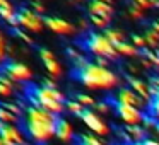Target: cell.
<instances>
[{"label": "cell", "instance_id": "e575fe53", "mask_svg": "<svg viewBox=\"0 0 159 145\" xmlns=\"http://www.w3.org/2000/svg\"><path fill=\"white\" fill-rule=\"evenodd\" d=\"M144 142V145H159V140H156V138H151V137H147L145 140H142Z\"/></svg>", "mask_w": 159, "mask_h": 145}, {"label": "cell", "instance_id": "b9f144b4", "mask_svg": "<svg viewBox=\"0 0 159 145\" xmlns=\"http://www.w3.org/2000/svg\"><path fill=\"white\" fill-rule=\"evenodd\" d=\"M0 39H4V34H2V31H0Z\"/></svg>", "mask_w": 159, "mask_h": 145}, {"label": "cell", "instance_id": "d4e9b609", "mask_svg": "<svg viewBox=\"0 0 159 145\" xmlns=\"http://www.w3.org/2000/svg\"><path fill=\"white\" fill-rule=\"evenodd\" d=\"M74 99L79 101L84 108H94V106H96V101H94L91 96H87V94H75Z\"/></svg>", "mask_w": 159, "mask_h": 145}, {"label": "cell", "instance_id": "d6986e66", "mask_svg": "<svg viewBox=\"0 0 159 145\" xmlns=\"http://www.w3.org/2000/svg\"><path fill=\"white\" fill-rule=\"evenodd\" d=\"M104 36H106L108 39H110L111 43H113L115 46L116 45H120V43H123L125 41V36H123V33L121 31H118V29H111V28H108V29H104V33H103Z\"/></svg>", "mask_w": 159, "mask_h": 145}, {"label": "cell", "instance_id": "8fae6325", "mask_svg": "<svg viewBox=\"0 0 159 145\" xmlns=\"http://www.w3.org/2000/svg\"><path fill=\"white\" fill-rule=\"evenodd\" d=\"M120 135L125 137L127 143L134 142H142L147 138V130L140 125H125V128H120Z\"/></svg>", "mask_w": 159, "mask_h": 145}, {"label": "cell", "instance_id": "7bdbcfd3", "mask_svg": "<svg viewBox=\"0 0 159 145\" xmlns=\"http://www.w3.org/2000/svg\"><path fill=\"white\" fill-rule=\"evenodd\" d=\"M0 73H2V70H0Z\"/></svg>", "mask_w": 159, "mask_h": 145}, {"label": "cell", "instance_id": "7a4b0ae2", "mask_svg": "<svg viewBox=\"0 0 159 145\" xmlns=\"http://www.w3.org/2000/svg\"><path fill=\"white\" fill-rule=\"evenodd\" d=\"M72 79L79 80L87 89H113L118 86V75L106 67H101L94 62H89L82 68H72Z\"/></svg>", "mask_w": 159, "mask_h": 145}, {"label": "cell", "instance_id": "ffe728a7", "mask_svg": "<svg viewBox=\"0 0 159 145\" xmlns=\"http://www.w3.org/2000/svg\"><path fill=\"white\" fill-rule=\"evenodd\" d=\"M115 48H116L118 55H125V56H134V55H137V53H139V48H135L134 45H130V43H127V41L116 45Z\"/></svg>", "mask_w": 159, "mask_h": 145}, {"label": "cell", "instance_id": "4fadbf2b", "mask_svg": "<svg viewBox=\"0 0 159 145\" xmlns=\"http://www.w3.org/2000/svg\"><path fill=\"white\" fill-rule=\"evenodd\" d=\"M149 87H151V94H152L151 103L147 104L149 116L156 118L159 121V77H152L149 80Z\"/></svg>", "mask_w": 159, "mask_h": 145}, {"label": "cell", "instance_id": "d590c367", "mask_svg": "<svg viewBox=\"0 0 159 145\" xmlns=\"http://www.w3.org/2000/svg\"><path fill=\"white\" fill-rule=\"evenodd\" d=\"M0 145H12V143L7 140V138H4L2 135H0Z\"/></svg>", "mask_w": 159, "mask_h": 145}, {"label": "cell", "instance_id": "3957f363", "mask_svg": "<svg viewBox=\"0 0 159 145\" xmlns=\"http://www.w3.org/2000/svg\"><path fill=\"white\" fill-rule=\"evenodd\" d=\"M26 96L33 106L43 108L57 116H60L65 109L67 99L58 89H50L45 86H26Z\"/></svg>", "mask_w": 159, "mask_h": 145}, {"label": "cell", "instance_id": "5b68a950", "mask_svg": "<svg viewBox=\"0 0 159 145\" xmlns=\"http://www.w3.org/2000/svg\"><path fill=\"white\" fill-rule=\"evenodd\" d=\"M108 103H111V108L115 109V113L118 114V118L125 121V125H140L144 123V118L145 114L142 113V109L135 106H130V104H123V103H118L111 97Z\"/></svg>", "mask_w": 159, "mask_h": 145}, {"label": "cell", "instance_id": "7c38bea8", "mask_svg": "<svg viewBox=\"0 0 159 145\" xmlns=\"http://www.w3.org/2000/svg\"><path fill=\"white\" fill-rule=\"evenodd\" d=\"M45 24L46 28H50L57 34H74L75 33V28L70 22H67L65 19H60V17H45Z\"/></svg>", "mask_w": 159, "mask_h": 145}, {"label": "cell", "instance_id": "7402d4cb", "mask_svg": "<svg viewBox=\"0 0 159 145\" xmlns=\"http://www.w3.org/2000/svg\"><path fill=\"white\" fill-rule=\"evenodd\" d=\"M65 108H67V109H69L72 114H77V116H80V114H82V111L86 109V108H84L82 104L79 103V101H75V99H69V101L65 103Z\"/></svg>", "mask_w": 159, "mask_h": 145}, {"label": "cell", "instance_id": "4dcf8cb0", "mask_svg": "<svg viewBox=\"0 0 159 145\" xmlns=\"http://www.w3.org/2000/svg\"><path fill=\"white\" fill-rule=\"evenodd\" d=\"M134 4H137L139 7H142V9H151L152 7L151 0H134Z\"/></svg>", "mask_w": 159, "mask_h": 145}, {"label": "cell", "instance_id": "e0dca14e", "mask_svg": "<svg viewBox=\"0 0 159 145\" xmlns=\"http://www.w3.org/2000/svg\"><path fill=\"white\" fill-rule=\"evenodd\" d=\"M140 56L145 60V62L151 63V65H154L156 68H159V51L157 50L144 48V50H140Z\"/></svg>", "mask_w": 159, "mask_h": 145}, {"label": "cell", "instance_id": "1f68e13d", "mask_svg": "<svg viewBox=\"0 0 159 145\" xmlns=\"http://www.w3.org/2000/svg\"><path fill=\"white\" fill-rule=\"evenodd\" d=\"M31 9L36 12V14H45V11H46V9L43 7L41 4H38V2H33V4H31Z\"/></svg>", "mask_w": 159, "mask_h": 145}, {"label": "cell", "instance_id": "44dd1931", "mask_svg": "<svg viewBox=\"0 0 159 145\" xmlns=\"http://www.w3.org/2000/svg\"><path fill=\"white\" fill-rule=\"evenodd\" d=\"M0 121L2 123H11V125H16L17 121H21L17 116H14V114L11 113V111L7 109V108L4 106V103H0Z\"/></svg>", "mask_w": 159, "mask_h": 145}, {"label": "cell", "instance_id": "ac0fdd59", "mask_svg": "<svg viewBox=\"0 0 159 145\" xmlns=\"http://www.w3.org/2000/svg\"><path fill=\"white\" fill-rule=\"evenodd\" d=\"M12 90H14V82L4 73H0V96H12Z\"/></svg>", "mask_w": 159, "mask_h": 145}, {"label": "cell", "instance_id": "cb8c5ba5", "mask_svg": "<svg viewBox=\"0 0 159 145\" xmlns=\"http://www.w3.org/2000/svg\"><path fill=\"white\" fill-rule=\"evenodd\" d=\"M91 22H93L96 28H101V29H108L111 19L110 17H103V15H91Z\"/></svg>", "mask_w": 159, "mask_h": 145}, {"label": "cell", "instance_id": "484cf974", "mask_svg": "<svg viewBox=\"0 0 159 145\" xmlns=\"http://www.w3.org/2000/svg\"><path fill=\"white\" fill-rule=\"evenodd\" d=\"M132 45L135 46V48H147V41H145L144 36H139V34H132Z\"/></svg>", "mask_w": 159, "mask_h": 145}, {"label": "cell", "instance_id": "2e32d148", "mask_svg": "<svg viewBox=\"0 0 159 145\" xmlns=\"http://www.w3.org/2000/svg\"><path fill=\"white\" fill-rule=\"evenodd\" d=\"M89 12H91V15H103V17L111 19L115 9L111 7V4H104L101 0H91L89 2Z\"/></svg>", "mask_w": 159, "mask_h": 145}, {"label": "cell", "instance_id": "5bb4252c", "mask_svg": "<svg viewBox=\"0 0 159 145\" xmlns=\"http://www.w3.org/2000/svg\"><path fill=\"white\" fill-rule=\"evenodd\" d=\"M127 82H128L130 89L134 90L135 94H139V96H140V97H142V99H144L147 104L151 103L152 94H151V87H149V84L142 82L140 79H135V77H130V75L127 77Z\"/></svg>", "mask_w": 159, "mask_h": 145}, {"label": "cell", "instance_id": "9c48e42d", "mask_svg": "<svg viewBox=\"0 0 159 145\" xmlns=\"http://www.w3.org/2000/svg\"><path fill=\"white\" fill-rule=\"evenodd\" d=\"M115 101H118V103H123V104H130V106H135V108H144L145 104V101L142 99L139 94H135L132 89H127V87H123V89H118V92L115 94V97H113Z\"/></svg>", "mask_w": 159, "mask_h": 145}, {"label": "cell", "instance_id": "ba28073f", "mask_svg": "<svg viewBox=\"0 0 159 145\" xmlns=\"http://www.w3.org/2000/svg\"><path fill=\"white\" fill-rule=\"evenodd\" d=\"M79 118L82 120V123L86 125L94 135H98V137H106V135L110 133V126H108V125L103 121V118H101L98 113H94L91 108H86Z\"/></svg>", "mask_w": 159, "mask_h": 145}, {"label": "cell", "instance_id": "6da1fadb", "mask_svg": "<svg viewBox=\"0 0 159 145\" xmlns=\"http://www.w3.org/2000/svg\"><path fill=\"white\" fill-rule=\"evenodd\" d=\"M57 120L58 116L43 108L26 104L24 106V116L21 118V130L24 131L26 138L38 145H45L55 137L57 130Z\"/></svg>", "mask_w": 159, "mask_h": 145}, {"label": "cell", "instance_id": "60d3db41", "mask_svg": "<svg viewBox=\"0 0 159 145\" xmlns=\"http://www.w3.org/2000/svg\"><path fill=\"white\" fill-rule=\"evenodd\" d=\"M101 2H104V4H111V0H101Z\"/></svg>", "mask_w": 159, "mask_h": 145}, {"label": "cell", "instance_id": "ab89813d", "mask_svg": "<svg viewBox=\"0 0 159 145\" xmlns=\"http://www.w3.org/2000/svg\"><path fill=\"white\" fill-rule=\"evenodd\" d=\"M154 130H156V131H157V133H159V121H157V123H156V126H154Z\"/></svg>", "mask_w": 159, "mask_h": 145}, {"label": "cell", "instance_id": "f546056e", "mask_svg": "<svg viewBox=\"0 0 159 145\" xmlns=\"http://www.w3.org/2000/svg\"><path fill=\"white\" fill-rule=\"evenodd\" d=\"M96 108L98 111H99V113H108V111H110V106H108V101H101V103H96Z\"/></svg>", "mask_w": 159, "mask_h": 145}, {"label": "cell", "instance_id": "30bf717a", "mask_svg": "<svg viewBox=\"0 0 159 145\" xmlns=\"http://www.w3.org/2000/svg\"><path fill=\"white\" fill-rule=\"evenodd\" d=\"M39 58L43 60V65H45L46 72L50 73V75L53 77V79H57V77H60V73H62V67H60V63L57 62L55 55H53L50 50L46 48H39Z\"/></svg>", "mask_w": 159, "mask_h": 145}, {"label": "cell", "instance_id": "f35d334b", "mask_svg": "<svg viewBox=\"0 0 159 145\" xmlns=\"http://www.w3.org/2000/svg\"><path fill=\"white\" fill-rule=\"evenodd\" d=\"M127 145H144V142H134V143H127Z\"/></svg>", "mask_w": 159, "mask_h": 145}, {"label": "cell", "instance_id": "836d02e7", "mask_svg": "<svg viewBox=\"0 0 159 145\" xmlns=\"http://www.w3.org/2000/svg\"><path fill=\"white\" fill-rule=\"evenodd\" d=\"M41 86H45V87H50V89H57V86H55V80H52V79H45L41 82Z\"/></svg>", "mask_w": 159, "mask_h": 145}, {"label": "cell", "instance_id": "8d00e7d4", "mask_svg": "<svg viewBox=\"0 0 159 145\" xmlns=\"http://www.w3.org/2000/svg\"><path fill=\"white\" fill-rule=\"evenodd\" d=\"M75 145H89V143H86V142H82L80 138H75Z\"/></svg>", "mask_w": 159, "mask_h": 145}, {"label": "cell", "instance_id": "52a82bcc", "mask_svg": "<svg viewBox=\"0 0 159 145\" xmlns=\"http://www.w3.org/2000/svg\"><path fill=\"white\" fill-rule=\"evenodd\" d=\"M16 17H17L19 26H22L24 29L33 33H38L43 29V24H45V17H41L39 14H36L34 11L28 7H19L17 12H16Z\"/></svg>", "mask_w": 159, "mask_h": 145}, {"label": "cell", "instance_id": "8992f818", "mask_svg": "<svg viewBox=\"0 0 159 145\" xmlns=\"http://www.w3.org/2000/svg\"><path fill=\"white\" fill-rule=\"evenodd\" d=\"M0 70L5 77L12 80V82H29L33 79V72L24 65L16 60H7L5 63L0 65Z\"/></svg>", "mask_w": 159, "mask_h": 145}, {"label": "cell", "instance_id": "74e56055", "mask_svg": "<svg viewBox=\"0 0 159 145\" xmlns=\"http://www.w3.org/2000/svg\"><path fill=\"white\" fill-rule=\"evenodd\" d=\"M152 2V7H157L159 9V0H151Z\"/></svg>", "mask_w": 159, "mask_h": 145}, {"label": "cell", "instance_id": "f1b7e54d", "mask_svg": "<svg viewBox=\"0 0 159 145\" xmlns=\"http://www.w3.org/2000/svg\"><path fill=\"white\" fill-rule=\"evenodd\" d=\"M7 46H5V39H0V65L7 62Z\"/></svg>", "mask_w": 159, "mask_h": 145}, {"label": "cell", "instance_id": "9a60e30c", "mask_svg": "<svg viewBox=\"0 0 159 145\" xmlns=\"http://www.w3.org/2000/svg\"><path fill=\"white\" fill-rule=\"evenodd\" d=\"M55 137L62 142H72L74 138V128L65 118L58 116L57 120V130H55Z\"/></svg>", "mask_w": 159, "mask_h": 145}, {"label": "cell", "instance_id": "d6a6232c", "mask_svg": "<svg viewBox=\"0 0 159 145\" xmlns=\"http://www.w3.org/2000/svg\"><path fill=\"white\" fill-rule=\"evenodd\" d=\"M94 63H98V65L106 67V68H108V65H110V60L104 58V56H96V58H94Z\"/></svg>", "mask_w": 159, "mask_h": 145}, {"label": "cell", "instance_id": "277c9868", "mask_svg": "<svg viewBox=\"0 0 159 145\" xmlns=\"http://www.w3.org/2000/svg\"><path fill=\"white\" fill-rule=\"evenodd\" d=\"M77 45H80L84 50H87L89 53H93L94 56H104L108 60H116L118 51L115 48V45L103 34V33H93L87 31L82 36L80 41H77Z\"/></svg>", "mask_w": 159, "mask_h": 145}, {"label": "cell", "instance_id": "603a6c76", "mask_svg": "<svg viewBox=\"0 0 159 145\" xmlns=\"http://www.w3.org/2000/svg\"><path fill=\"white\" fill-rule=\"evenodd\" d=\"M145 41H147V46H152V48H156V46H159V34L154 31V29H147L145 31Z\"/></svg>", "mask_w": 159, "mask_h": 145}, {"label": "cell", "instance_id": "83f0119b", "mask_svg": "<svg viewBox=\"0 0 159 145\" xmlns=\"http://www.w3.org/2000/svg\"><path fill=\"white\" fill-rule=\"evenodd\" d=\"M14 34L17 36L19 39H22V41H24V43H28V45H33V38H29V36L26 34L24 31H21V29H19V28H14Z\"/></svg>", "mask_w": 159, "mask_h": 145}, {"label": "cell", "instance_id": "4316f807", "mask_svg": "<svg viewBox=\"0 0 159 145\" xmlns=\"http://www.w3.org/2000/svg\"><path fill=\"white\" fill-rule=\"evenodd\" d=\"M128 14H130V17H134V19H142V15H144V9L139 7L137 4H132Z\"/></svg>", "mask_w": 159, "mask_h": 145}]
</instances>
